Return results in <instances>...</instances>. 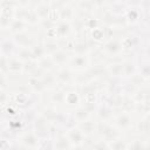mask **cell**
<instances>
[{
  "label": "cell",
  "instance_id": "obj_15",
  "mask_svg": "<svg viewBox=\"0 0 150 150\" xmlns=\"http://www.w3.org/2000/svg\"><path fill=\"white\" fill-rule=\"evenodd\" d=\"M80 93H76L75 89H73L71 91H68L64 95V104L69 105V107H79L80 104V101H81V96L79 95Z\"/></svg>",
  "mask_w": 150,
  "mask_h": 150
},
{
  "label": "cell",
  "instance_id": "obj_14",
  "mask_svg": "<svg viewBox=\"0 0 150 150\" xmlns=\"http://www.w3.org/2000/svg\"><path fill=\"white\" fill-rule=\"evenodd\" d=\"M96 124H97V122H93L89 118H87V120H84L82 122H79L77 127L80 128V130L86 136H90V135H93L96 131Z\"/></svg>",
  "mask_w": 150,
  "mask_h": 150
},
{
  "label": "cell",
  "instance_id": "obj_23",
  "mask_svg": "<svg viewBox=\"0 0 150 150\" xmlns=\"http://www.w3.org/2000/svg\"><path fill=\"white\" fill-rule=\"evenodd\" d=\"M9 95L5 91V89H0V105H5L6 103H9Z\"/></svg>",
  "mask_w": 150,
  "mask_h": 150
},
{
  "label": "cell",
  "instance_id": "obj_16",
  "mask_svg": "<svg viewBox=\"0 0 150 150\" xmlns=\"http://www.w3.org/2000/svg\"><path fill=\"white\" fill-rule=\"evenodd\" d=\"M115 125L120 129H127L131 127V117L128 114V111H123L115 118Z\"/></svg>",
  "mask_w": 150,
  "mask_h": 150
},
{
  "label": "cell",
  "instance_id": "obj_12",
  "mask_svg": "<svg viewBox=\"0 0 150 150\" xmlns=\"http://www.w3.org/2000/svg\"><path fill=\"white\" fill-rule=\"evenodd\" d=\"M75 15H76L75 9L71 6H69L68 4H64L62 7H60L57 9V16H59V19H61L63 21H70Z\"/></svg>",
  "mask_w": 150,
  "mask_h": 150
},
{
  "label": "cell",
  "instance_id": "obj_1",
  "mask_svg": "<svg viewBox=\"0 0 150 150\" xmlns=\"http://www.w3.org/2000/svg\"><path fill=\"white\" fill-rule=\"evenodd\" d=\"M55 76H56V81L60 84H66L71 86L73 82L76 81L75 76L73 75V70L69 67L62 66V67H56V71H55Z\"/></svg>",
  "mask_w": 150,
  "mask_h": 150
},
{
  "label": "cell",
  "instance_id": "obj_26",
  "mask_svg": "<svg viewBox=\"0 0 150 150\" xmlns=\"http://www.w3.org/2000/svg\"><path fill=\"white\" fill-rule=\"evenodd\" d=\"M0 55H1V53H0Z\"/></svg>",
  "mask_w": 150,
  "mask_h": 150
},
{
  "label": "cell",
  "instance_id": "obj_4",
  "mask_svg": "<svg viewBox=\"0 0 150 150\" xmlns=\"http://www.w3.org/2000/svg\"><path fill=\"white\" fill-rule=\"evenodd\" d=\"M95 112H96V116L98 117L100 121L108 122L114 116V107H111L107 102H102V103H98L97 104Z\"/></svg>",
  "mask_w": 150,
  "mask_h": 150
},
{
  "label": "cell",
  "instance_id": "obj_6",
  "mask_svg": "<svg viewBox=\"0 0 150 150\" xmlns=\"http://www.w3.org/2000/svg\"><path fill=\"white\" fill-rule=\"evenodd\" d=\"M16 49H18V46L15 45L13 39L2 38L0 40V53H1V55H5L7 57L12 56V55H15Z\"/></svg>",
  "mask_w": 150,
  "mask_h": 150
},
{
  "label": "cell",
  "instance_id": "obj_27",
  "mask_svg": "<svg viewBox=\"0 0 150 150\" xmlns=\"http://www.w3.org/2000/svg\"><path fill=\"white\" fill-rule=\"evenodd\" d=\"M0 1H1V0H0Z\"/></svg>",
  "mask_w": 150,
  "mask_h": 150
},
{
  "label": "cell",
  "instance_id": "obj_5",
  "mask_svg": "<svg viewBox=\"0 0 150 150\" xmlns=\"http://www.w3.org/2000/svg\"><path fill=\"white\" fill-rule=\"evenodd\" d=\"M67 130H68V132L66 135H67V137H68V139L71 144V148L73 146H81L86 135L80 130V128L75 125V127H71Z\"/></svg>",
  "mask_w": 150,
  "mask_h": 150
},
{
  "label": "cell",
  "instance_id": "obj_10",
  "mask_svg": "<svg viewBox=\"0 0 150 150\" xmlns=\"http://www.w3.org/2000/svg\"><path fill=\"white\" fill-rule=\"evenodd\" d=\"M39 137L34 132V130L25 132V135L20 138V142L23 144L26 148H39Z\"/></svg>",
  "mask_w": 150,
  "mask_h": 150
},
{
  "label": "cell",
  "instance_id": "obj_8",
  "mask_svg": "<svg viewBox=\"0 0 150 150\" xmlns=\"http://www.w3.org/2000/svg\"><path fill=\"white\" fill-rule=\"evenodd\" d=\"M49 56H50V59L53 60V62H54V64H55L56 67H62V66H64L66 63H68V61H69V59H70L68 50L62 49V48H59L57 50H55V52H54L53 54H50Z\"/></svg>",
  "mask_w": 150,
  "mask_h": 150
},
{
  "label": "cell",
  "instance_id": "obj_11",
  "mask_svg": "<svg viewBox=\"0 0 150 150\" xmlns=\"http://www.w3.org/2000/svg\"><path fill=\"white\" fill-rule=\"evenodd\" d=\"M22 66H23V62L19 57H16L15 55H12V56L7 57L8 73H12V74L22 73Z\"/></svg>",
  "mask_w": 150,
  "mask_h": 150
},
{
  "label": "cell",
  "instance_id": "obj_3",
  "mask_svg": "<svg viewBox=\"0 0 150 150\" xmlns=\"http://www.w3.org/2000/svg\"><path fill=\"white\" fill-rule=\"evenodd\" d=\"M13 41H14L15 45L19 46V47H29V48H30L34 43L38 42V40L35 39V36L32 35L30 33H28L27 30H22V32H20V33L14 34Z\"/></svg>",
  "mask_w": 150,
  "mask_h": 150
},
{
  "label": "cell",
  "instance_id": "obj_19",
  "mask_svg": "<svg viewBox=\"0 0 150 150\" xmlns=\"http://www.w3.org/2000/svg\"><path fill=\"white\" fill-rule=\"evenodd\" d=\"M27 26H28V23L25 22L23 20L14 19V18H13V20L11 21V25H9L8 29H9L13 34H16V33H20V32H22V30H26V29H27V28H26Z\"/></svg>",
  "mask_w": 150,
  "mask_h": 150
},
{
  "label": "cell",
  "instance_id": "obj_18",
  "mask_svg": "<svg viewBox=\"0 0 150 150\" xmlns=\"http://www.w3.org/2000/svg\"><path fill=\"white\" fill-rule=\"evenodd\" d=\"M41 80L47 88H55L56 87V76H55V73H52V70H47V71H43V74L41 75Z\"/></svg>",
  "mask_w": 150,
  "mask_h": 150
},
{
  "label": "cell",
  "instance_id": "obj_24",
  "mask_svg": "<svg viewBox=\"0 0 150 150\" xmlns=\"http://www.w3.org/2000/svg\"><path fill=\"white\" fill-rule=\"evenodd\" d=\"M8 81L6 79V74L0 73V89H7L8 88Z\"/></svg>",
  "mask_w": 150,
  "mask_h": 150
},
{
  "label": "cell",
  "instance_id": "obj_13",
  "mask_svg": "<svg viewBox=\"0 0 150 150\" xmlns=\"http://www.w3.org/2000/svg\"><path fill=\"white\" fill-rule=\"evenodd\" d=\"M34 11L36 13V15L39 16L40 20H43L49 16V14L52 13V7L49 4H47L46 1H41L39 2L35 7H34Z\"/></svg>",
  "mask_w": 150,
  "mask_h": 150
},
{
  "label": "cell",
  "instance_id": "obj_20",
  "mask_svg": "<svg viewBox=\"0 0 150 150\" xmlns=\"http://www.w3.org/2000/svg\"><path fill=\"white\" fill-rule=\"evenodd\" d=\"M38 66H39L43 71L52 70V69H54V68L56 67L49 55H45V56H42L41 59H39V60H38Z\"/></svg>",
  "mask_w": 150,
  "mask_h": 150
},
{
  "label": "cell",
  "instance_id": "obj_21",
  "mask_svg": "<svg viewBox=\"0 0 150 150\" xmlns=\"http://www.w3.org/2000/svg\"><path fill=\"white\" fill-rule=\"evenodd\" d=\"M64 95H66L64 90H62L60 88H56L50 94V101L54 102V103H57V104H62V103H64Z\"/></svg>",
  "mask_w": 150,
  "mask_h": 150
},
{
  "label": "cell",
  "instance_id": "obj_25",
  "mask_svg": "<svg viewBox=\"0 0 150 150\" xmlns=\"http://www.w3.org/2000/svg\"><path fill=\"white\" fill-rule=\"evenodd\" d=\"M76 1H80V0H76Z\"/></svg>",
  "mask_w": 150,
  "mask_h": 150
},
{
  "label": "cell",
  "instance_id": "obj_2",
  "mask_svg": "<svg viewBox=\"0 0 150 150\" xmlns=\"http://www.w3.org/2000/svg\"><path fill=\"white\" fill-rule=\"evenodd\" d=\"M89 63H90L89 56H87L86 54H76V55L70 56V59L68 61V67L71 70L82 71L88 68Z\"/></svg>",
  "mask_w": 150,
  "mask_h": 150
},
{
  "label": "cell",
  "instance_id": "obj_7",
  "mask_svg": "<svg viewBox=\"0 0 150 150\" xmlns=\"http://www.w3.org/2000/svg\"><path fill=\"white\" fill-rule=\"evenodd\" d=\"M102 50H103V53H107V54H109V55L117 56L118 53L122 52V45H121V41L110 38V39L102 46Z\"/></svg>",
  "mask_w": 150,
  "mask_h": 150
},
{
  "label": "cell",
  "instance_id": "obj_17",
  "mask_svg": "<svg viewBox=\"0 0 150 150\" xmlns=\"http://www.w3.org/2000/svg\"><path fill=\"white\" fill-rule=\"evenodd\" d=\"M53 148L66 149V148H71V144L66 134L64 135H55L53 137Z\"/></svg>",
  "mask_w": 150,
  "mask_h": 150
},
{
  "label": "cell",
  "instance_id": "obj_9",
  "mask_svg": "<svg viewBox=\"0 0 150 150\" xmlns=\"http://www.w3.org/2000/svg\"><path fill=\"white\" fill-rule=\"evenodd\" d=\"M55 29H56V38H59L61 40H64V39L69 38V34L73 30L71 25L68 21H63V20L59 21L55 25Z\"/></svg>",
  "mask_w": 150,
  "mask_h": 150
},
{
  "label": "cell",
  "instance_id": "obj_22",
  "mask_svg": "<svg viewBox=\"0 0 150 150\" xmlns=\"http://www.w3.org/2000/svg\"><path fill=\"white\" fill-rule=\"evenodd\" d=\"M0 73H4V74L8 73L7 56H5V55H0Z\"/></svg>",
  "mask_w": 150,
  "mask_h": 150
}]
</instances>
